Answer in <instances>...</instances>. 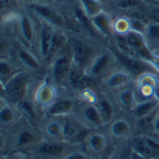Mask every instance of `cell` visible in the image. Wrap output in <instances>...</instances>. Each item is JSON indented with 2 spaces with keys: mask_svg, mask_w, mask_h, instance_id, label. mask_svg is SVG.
Listing matches in <instances>:
<instances>
[{
  "mask_svg": "<svg viewBox=\"0 0 159 159\" xmlns=\"http://www.w3.org/2000/svg\"><path fill=\"white\" fill-rule=\"evenodd\" d=\"M76 149L75 145L65 140H41L30 149L36 159H64Z\"/></svg>",
  "mask_w": 159,
  "mask_h": 159,
  "instance_id": "6da1fadb",
  "label": "cell"
},
{
  "mask_svg": "<svg viewBox=\"0 0 159 159\" xmlns=\"http://www.w3.org/2000/svg\"><path fill=\"white\" fill-rule=\"evenodd\" d=\"M60 120L62 125V140L75 145V147L82 143H85L87 138L90 134V129L80 118L68 115L60 117Z\"/></svg>",
  "mask_w": 159,
  "mask_h": 159,
  "instance_id": "7a4b0ae2",
  "label": "cell"
},
{
  "mask_svg": "<svg viewBox=\"0 0 159 159\" xmlns=\"http://www.w3.org/2000/svg\"><path fill=\"white\" fill-rule=\"evenodd\" d=\"M28 76L24 73H18L16 76H13L10 80L2 87L3 90V101L17 106L25 99V96H27V90H28Z\"/></svg>",
  "mask_w": 159,
  "mask_h": 159,
  "instance_id": "3957f363",
  "label": "cell"
},
{
  "mask_svg": "<svg viewBox=\"0 0 159 159\" xmlns=\"http://www.w3.org/2000/svg\"><path fill=\"white\" fill-rule=\"evenodd\" d=\"M117 65L118 62L113 52L102 51V52H98V55L88 66L85 73L93 79H97V78L104 79L117 69Z\"/></svg>",
  "mask_w": 159,
  "mask_h": 159,
  "instance_id": "277c9868",
  "label": "cell"
},
{
  "mask_svg": "<svg viewBox=\"0 0 159 159\" xmlns=\"http://www.w3.org/2000/svg\"><path fill=\"white\" fill-rule=\"evenodd\" d=\"M70 52L74 64L80 66L84 70L88 69V66L98 55V52L94 50L93 46L78 36L70 38Z\"/></svg>",
  "mask_w": 159,
  "mask_h": 159,
  "instance_id": "5b68a950",
  "label": "cell"
},
{
  "mask_svg": "<svg viewBox=\"0 0 159 159\" xmlns=\"http://www.w3.org/2000/svg\"><path fill=\"white\" fill-rule=\"evenodd\" d=\"M113 54L117 59L118 65H120L122 69H125L126 71H129L132 76H140L147 73H157L154 65L150 61L143 60L139 57L126 56V55L121 54V52H118L117 50L113 51Z\"/></svg>",
  "mask_w": 159,
  "mask_h": 159,
  "instance_id": "8992f818",
  "label": "cell"
},
{
  "mask_svg": "<svg viewBox=\"0 0 159 159\" xmlns=\"http://www.w3.org/2000/svg\"><path fill=\"white\" fill-rule=\"evenodd\" d=\"M32 11L34 14L41 18L43 22L54 25L56 28H62L65 25V19L62 17L61 13L55 8L45 2H39V3H33L30 5Z\"/></svg>",
  "mask_w": 159,
  "mask_h": 159,
  "instance_id": "52a82bcc",
  "label": "cell"
},
{
  "mask_svg": "<svg viewBox=\"0 0 159 159\" xmlns=\"http://www.w3.org/2000/svg\"><path fill=\"white\" fill-rule=\"evenodd\" d=\"M73 65L71 52H64L51 61V78L57 84L68 82V76Z\"/></svg>",
  "mask_w": 159,
  "mask_h": 159,
  "instance_id": "ba28073f",
  "label": "cell"
},
{
  "mask_svg": "<svg viewBox=\"0 0 159 159\" xmlns=\"http://www.w3.org/2000/svg\"><path fill=\"white\" fill-rule=\"evenodd\" d=\"M127 41L130 43V46L134 50V54L136 57L143 59V60H147L150 61L154 57V51L150 48L147 38H145L144 33L141 32H136V31H130L129 33L125 34Z\"/></svg>",
  "mask_w": 159,
  "mask_h": 159,
  "instance_id": "9c48e42d",
  "label": "cell"
},
{
  "mask_svg": "<svg viewBox=\"0 0 159 159\" xmlns=\"http://www.w3.org/2000/svg\"><path fill=\"white\" fill-rule=\"evenodd\" d=\"M159 80L155 76V73H147L143 74L140 76H138V87H136V96L138 99L140 101V98L144 99H149L154 97V90L155 87L158 85Z\"/></svg>",
  "mask_w": 159,
  "mask_h": 159,
  "instance_id": "30bf717a",
  "label": "cell"
},
{
  "mask_svg": "<svg viewBox=\"0 0 159 159\" xmlns=\"http://www.w3.org/2000/svg\"><path fill=\"white\" fill-rule=\"evenodd\" d=\"M56 101V90L52 83L43 80L34 90V102L39 107L47 108Z\"/></svg>",
  "mask_w": 159,
  "mask_h": 159,
  "instance_id": "8fae6325",
  "label": "cell"
},
{
  "mask_svg": "<svg viewBox=\"0 0 159 159\" xmlns=\"http://www.w3.org/2000/svg\"><path fill=\"white\" fill-rule=\"evenodd\" d=\"M55 31L56 30H55L54 25H51L43 20L41 22L39 31H38V50H39V55H41L43 59L47 57L50 45H51Z\"/></svg>",
  "mask_w": 159,
  "mask_h": 159,
  "instance_id": "7c38bea8",
  "label": "cell"
},
{
  "mask_svg": "<svg viewBox=\"0 0 159 159\" xmlns=\"http://www.w3.org/2000/svg\"><path fill=\"white\" fill-rule=\"evenodd\" d=\"M80 113H82V117L80 120L89 127V129H97L99 126H102L104 122L101 117V113L97 108V106L93 104V103H84L80 108Z\"/></svg>",
  "mask_w": 159,
  "mask_h": 159,
  "instance_id": "4fadbf2b",
  "label": "cell"
},
{
  "mask_svg": "<svg viewBox=\"0 0 159 159\" xmlns=\"http://www.w3.org/2000/svg\"><path fill=\"white\" fill-rule=\"evenodd\" d=\"M92 22H93V25L97 30L98 34H101L103 37H110V36L115 34L113 33V20L111 19L107 11L102 10L96 17L92 18Z\"/></svg>",
  "mask_w": 159,
  "mask_h": 159,
  "instance_id": "5bb4252c",
  "label": "cell"
},
{
  "mask_svg": "<svg viewBox=\"0 0 159 159\" xmlns=\"http://www.w3.org/2000/svg\"><path fill=\"white\" fill-rule=\"evenodd\" d=\"M85 148L90 155L96 158L97 155H101L107 148V139L99 132H90L85 140Z\"/></svg>",
  "mask_w": 159,
  "mask_h": 159,
  "instance_id": "9a60e30c",
  "label": "cell"
},
{
  "mask_svg": "<svg viewBox=\"0 0 159 159\" xmlns=\"http://www.w3.org/2000/svg\"><path fill=\"white\" fill-rule=\"evenodd\" d=\"M132 78V75L126 71L125 69H116L113 73H111L107 78H104V84L110 89H120L124 88L125 85L129 84L130 79Z\"/></svg>",
  "mask_w": 159,
  "mask_h": 159,
  "instance_id": "2e32d148",
  "label": "cell"
},
{
  "mask_svg": "<svg viewBox=\"0 0 159 159\" xmlns=\"http://www.w3.org/2000/svg\"><path fill=\"white\" fill-rule=\"evenodd\" d=\"M68 42H69V39H68L66 33L64 31L56 30L55 33H54V37H52V41H51V45H50V50H48L46 60L52 61L56 56L62 54V50L65 48L66 45H68Z\"/></svg>",
  "mask_w": 159,
  "mask_h": 159,
  "instance_id": "e0dca14e",
  "label": "cell"
},
{
  "mask_svg": "<svg viewBox=\"0 0 159 159\" xmlns=\"http://www.w3.org/2000/svg\"><path fill=\"white\" fill-rule=\"evenodd\" d=\"M74 108V102L71 99H56L51 106L46 108L50 117H64L71 113Z\"/></svg>",
  "mask_w": 159,
  "mask_h": 159,
  "instance_id": "ac0fdd59",
  "label": "cell"
},
{
  "mask_svg": "<svg viewBox=\"0 0 159 159\" xmlns=\"http://www.w3.org/2000/svg\"><path fill=\"white\" fill-rule=\"evenodd\" d=\"M39 141L41 140L34 131H32L31 129H22L17 135L16 145L18 149H31Z\"/></svg>",
  "mask_w": 159,
  "mask_h": 159,
  "instance_id": "d6986e66",
  "label": "cell"
},
{
  "mask_svg": "<svg viewBox=\"0 0 159 159\" xmlns=\"http://www.w3.org/2000/svg\"><path fill=\"white\" fill-rule=\"evenodd\" d=\"M19 30L28 45H32L36 38V25L30 16H20L19 17Z\"/></svg>",
  "mask_w": 159,
  "mask_h": 159,
  "instance_id": "ffe728a7",
  "label": "cell"
},
{
  "mask_svg": "<svg viewBox=\"0 0 159 159\" xmlns=\"http://www.w3.org/2000/svg\"><path fill=\"white\" fill-rule=\"evenodd\" d=\"M110 132L116 139H125L132 132V125L125 118H117L110 126Z\"/></svg>",
  "mask_w": 159,
  "mask_h": 159,
  "instance_id": "44dd1931",
  "label": "cell"
},
{
  "mask_svg": "<svg viewBox=\"0 0 159 159\" xmlns=\"http://www.w3.org/2000/svg\"><path fill=\"white\" fill-rule=\"evenodd\" d=\"M159 112V108L145 115L143 117H139L135 124V130L140 132L141 135H147V132H154V122H155V117Z\"/></svg>",
  "mask_w": 159,
  "mask_h": 159,
  "instance_id": "7402d4cb",
  "label": "cell"
},
{
  "mask_svg": "<svg viewBox=\"0 0 159 159\" xmlns=\"http://www.w3.org/2000/svg\"><path fill=\"white\" fill-rule=\"evenodd\" d=\"M159 108V103L158 101L153 97V98H149V99H144V101H139L135 106H134V108L131 110L132 115H134L136 118L139 117H143L145 115H148L155 110Z\"/></svg>",
  "mask_w": 159,
  "mask_h": 159,
  "instance_id": "603a6c76",
  "label": "cell"
},
{
  "mask_svg": "<svg viewBox=\"0 0 159 159\" xmlns=\"http://www.w3.org/2000/svg\"><path fill=\"white\" fill-rule=\"evenodd\" d=\"M144 36L147 38L150 48L154 52L159 51V23L150 22L144 31Z\"/></svg>",
  "mask_w": 159,
  "mask_h": 159,
  "instance_id": "cb8c5ba5",
  "label": "cell"
},
{
  "mask_svg": "<svg viewBox=\"0 0 159 159\" xmlns=\"http://www.w3.org/2000/svg\"><path fill=\"white\" fill-rule=\"evenodd\" d=\"M56 118V117H55ZM50 120L46 122L43 127V132L47 139L50 140H62V125L61 120L59 117V120Z\"/></svg>",
  "mask_w": 159,
  "mask_h": 159,
  "instance_id": "d4e9b609",
  "label": "cell"
},
{
  "mask_svg": "<svg viewBox=\"0 0 159 159\" xmlns=\"http://www.w3.org/2000/svg\"><path fill=\"white\" fill-rule=\"evenodd\" d=\"M17 107L13 106L5 101L2 102V107H0V120L3 125H10L17 120Z\"/></svg>",
  "mask_w": 159,
  "mask_h": 159,
  "instance_id": "484cf974",
  "label": "cell"
},
{
  "mask_svg": "<svg viewBox=\"0 0 159 159\" xmlns=\"http://www.w3.org/2000/svg\"><path fill=\"white\" fill-rule=\"evenodd\" d=\"M131 148H132V150L138 152L139 154H141V155L145 157V158H148V159H154L153 152L150 150L149 145L147 144V140H145L144 135L136 136L134 140H132V141H131Z\"/></svg>",
  "mask_w": 159,
  "mask_h": 159,
  "instance_id": "4316f807",
  "label": "cell"
},
{
  "mask_svg": "<svg viewBox=\"0 0 159 159\" xmlns=\"http://www.w3.org/2000/svg\"><path fill=\"white\" fill-rule=\"evenodd\" d=\"M18 69L16 66H13L9 61L7 60H2L0 62V82H2V87L5 85L13 76H16L18 74Z\"/></svg>",
  "mask_w": 159,
  "mask_h": 159,
  "instance_id": "83f0119b",
  "label": "cell"
},
{
  "mask_svg": "<svg viewBox=\"0 0 159 159\" xmlns=\"http://www.w3.org/2000/svg\"><path fill=\"white\" fill-rule=\"evenodd\" d=\"M78 4L82 7V9L85 11V14L90 18L96 17L98 13L103 10V7L97 0H76Z\"/></svg>",
  "mask_w": 159,
  "mask_h": 159,
  "instance_id": "f1b7e54d",
  "label": "cell"
},
{
  "mask_svg": "<svg viewBox=\"0 0 159 159\" xmlns=\"http://www.w3.org/2000/svg\"><path fill=\"white\" fill-rule=\"evenodd\" d=\"M97 108L101 113V117H102V120L103 122H110L111 121V118L113 117V107H112V104L108 99H106V98H98L97 103Z\"/></svg>",
  "mask_w": 159,
  "mask_h": 159,
  "instance_id": "f546056e",
  "label": "cell"
},
{
  "mask_svg": "<svg viewBox=\"0 0 159 159\" xmlns=\"http://www.w3.org/2000/svg\"><path fill=\"white\" fill-rule=\"evenodd\" d=\"M118 101H120V103L127 110H132L134 108V106L139 102L136 92L132 90V89H125L120 94V97H118Z\"/></svg>",
  "mask_w": 159,
  "mask_h": 159,
  "instance_id": "4dcf8cb0",
  "label": "cell"
},
{
  "mask_svg": "<svg viewBox=\"0 0 159 159\" xmlns=\"http://www.w3.org/2000/svg\"><path fill=\"white\" fill-rule=\"evenodd\" d=\"M18 57L28 69H32V70H38L39 69V61L31 54L30 51L19 48L18 50Z\"/></svg>",
  "mask_w": 159,
  "mask_h": 159,
  "instance_id": "1f68e13d",
  "label": "cell"
},
{
  "mask_svg": "<svg viewBox=\"0 0 159 159\" xmlns=\"http://www.w3.org/2000/svg\"><path fill=\"white\" fill-rule=\"evenodd\" d=\"M17 108H18V113L22 115L23 117H25L28 121L33 122L34 121V118H36V110H34V106L32 102L30 101H22L18 106H17Z\"/></svg>",
  "mask_w": 159,
  "mask_h": 159,
  "instance_id": "d6a6232c",
  "label": "cell"
},
{
  "mask_svg": "<svg viewBox=\"0 0 159 159\" xmlns=\"http://www.w3.org/2000/svg\"><path fill=\"white\" fill-rule=\"evenodd\" d=\"M131 31V24L129 17H118L113 20V33L115 34H126Z\"/></svg>",
  "mask_w": 159,
  "mask_h": 159,
  "instance_id": "836d02e7",
  "label": "cell"
},
{
  "mask_svg": "<svg viewBox=\"0 0 159 159\" xmlns=\"http://www.w3.org/2000/svg\"><path fill=\"white\" fill-rule=\"evenodd\" d=\"M64 159H96L93 155H90L88 152H80V150H74L71 152L66 158Z\"/></svg>",
  "mask_w": 159,
  "mask_h": 159,
  "instance_id": "e575fe53",
  "label": "cell"
},
{
  "mask_svg": "<svg viewBox=\"0 0 159 159\" xmlns=\"http://www.w3.org/2000/svg\"><path fill=\"white\" fill-rule=\"evenodd\" d=\"M131 150H132V148H131V144H130V145H127V147H124L118 152H116V154L111 159H130Z\"/></svg>",
  "mask_w": 159,
  "mask_h": 159,
  "instance_id": "d590c367",
  "label": "cell"
},
{
  "mask_svg": "<svg viewBox=\"0 0 159 159\" xmlns=\"http://www.w3.org/2000/svg\"><path fill=\"white\" fill-rule=\"evenodd\" d=\"M141 5V2L140 0H121L118 7L121 9H125V10H130V9H134V8H139Z\"/></svg>",
  "mask_w": 159,
  "mask_h": 159,
  "instance_id": "8d00e7d4",
  "label": "cell"
},
{
  "mask_svg": "<svg viewBox=\"0 0 159 159\" xmlns=\"http://www.w3.org/2000/svg\"><path fill=\"white\" fill-rule=\"evenodd\" d=\"M9 159H36L32 154H24V153H14V154H13V155H10L9 157Z\"/></svg>",
  "mask_w": 159,
  "mask_h": 159,
  "instance_id": "74e56055",
  "label": "cell"
},
{
  "mask_svg": "<svg viewBox=\"0 0 159 159\" xmlns=\"http://www.w3.org/2000/svg\"><path fill=\"white\" fill-rule=\"evenodd\" d=\"M149 13H150V19H152V22L159 23V8H154V9L149 10Z\"/></svg>",
  "mask_w": 159,
  "mask_h": 159,
  "instance_id": "f35d334b",
  "label": "cell"
},
{
  "mask_svg": "<svg viewBox=\"0 0 159 159\" xmlns=\"http://www.w3.org/2000/svg\"><path fill=\"white\" fill-rule=\"evenodd\" d=\"M17 0H0V3H2V10L4 11L7 8H10L13 5V3H16Z\"/></svg>",
  "mask_w": 159,
  "mask_h": 159,
  "instance_id": "ab89813d",
  "label": "cell"
},
{
  "mask_svg": "<svg viewBox=\"0 0 159 159\" xmlns=\"http://www.w3.org/2000/svg\"><path fill=\"white\" fill-rule=\"evenodd\" d=\"M152 64L154 65V68H155L157 73L159 74V55L154 54V57H153V60H152Z\"/></svg>",
  "mask_w": 159,
  "mask_h": 159,
  "instance_id": "60d3db41",
  "label": "cell"
},
{
  "mask_svg": "<svg viewBox=\"0 0 159 159\" xmlns=\"http://www.w3.org/2000/svg\"><path fill=\"white\" fill-rule=\"evenodd\" d=\"M154 132H159V112L155 117V122H154Z\"/></svg>",
  "mask_w": 159,
  "mask_h": 159,
  "instance_id": "b9f144b4",
  "label": "cell"
},
{
  "mask_svg": "<svg viewBox=\"0 0 159 159\" xmlns=\"http://www.w3.org/2000/svg\"><path fill=\"white\" fill-rule=\"evenodd\" d=\"M154 98L158 101V103H159V83H158V85L155 87V90H154Z\"/></svg>",
  "mask_w": 159,
  "mask_h": 159,
  "instance_id": "7bdbcfd3",
  "label": "cell"
},
{
  "mask_svg": "<svg viewBox=\"0 0 159 159\" xmlns=\"http://www.w3.org/2000/svg\"><path fill=\"white\" fill-rule=\"evenodd\" d=\"M23 2H28L30 5L33 4V3H39V2H45V0H23Z\"/></svg>",
  "mask_w": 159,
  "mask_h": 159,
  "instance_id": "ee69618b",
  "label": "cell"
},
{
  "mask_svg": "<svg viewBox=\"0 0 159 159\" xmlns=\"http://www.w3.org/2000/svg\"><path fill=\"white\" fill-rule=\"evenodd\" d=\"M97 2H99V3H101V4H102V5H103V4H104V3H106V2H107V0H97Z\"/></svg>",
  "mask_w": 159,
  "mask_h": 159,
  "instance_id": "f6af8a7d",
  "label": "cell"
},
{
  "mask_svg": "<svg viewBox=\"0 0 159 159\" xmlns=\"http://www.w3.org/2000/svg\"><path fill=\"white\" fill-rule=\"evenodd\" d=\"M154 54H157V55H159V51H155V52H154Z\"/></svg>",
  "mask_w": 159,
  "mask_h": 159,
  "instance_id": "bcb514c9",
  "label": "cell"
},
{
  "mask_svg": "<svg viewBox=\"0 0 159 159\" xmlns=\"http://www.w3.org/2000/svg\"><path fill=\"white\" fill-rule=\"evenodd\" d=\"M56 2H65V0H56Z\"/></svg>",
  "mask_w": 159,
  "mask_h": 159,
  "instance_id": "7dc6e473",
  "label": "cell"
},
{
  "mask_svg": "<svg viewBox=\"0 0 159 159\" xmlns=\"http://www.w3.org/2000/svg\"><path fill=\"white\" fill-rule=\"evenodd\" d=\"M101 159H107V158H106V157H103V158H101Z\"/></svg>",
  "mask_w": 159,
  "mask_h": 159,
  "instance_id": "c3c4849f",
  "label": "cell"
},
{
  "mask_svg": "<svg viewBox=\"0 0 159 159\" xmlns=\"http://www.w3.org/2000/svg\"><path fill=\"white\" fill-rule=\"evenodd\" d=\"M155 159H159V158H155Z\"/></svg>",
  "mask_w": 159,
  "mask_h": 159,
  "instance_id": "681fc988",
  "label": "cell"
}]
</instances>
